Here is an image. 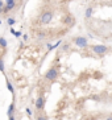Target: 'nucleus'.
Segmentation results:
<instances>
[{"label":"nucleus","instance_id":"13","mask_svg":"<svg viewBox=\"0 0 112 120\" xmlns=\"http://www.w3.org/2000/svg\"><path fill=\"white\" fill-rule=\"evenodd\" d=\"M0 45L3 46V48H7V41L4 38H1V37H0Z\"/></svg>","mask_w":112,"mask_h":120},{"label":"nucleus","instance_id":"22","mask_svg":"<svg viewBox=\"0 0 112 120\" xmlns=\"http://www.w3.org/2000/svg\"><path fill=\"white\" fill-rule=\"evenodd\" d=\"M88 120H96V119H94V117H90V119H88Z\"/></svg>","mask_w":112,"mask_h":120},{"label":"nucleus","instance_id":"3","mask_svg":"<svg viewBox=\"0 0 112 120\" xmlns=\"http://www.w3.org/2000/svg\"><path fill=\"white\" fill-rule=\"evenodd\" d=\"M92 52L95 54H98V56H103L108 52V48L105 45H94L92 46Z\"/></svg>","mask_w":112,"mask_h":120},{"label":"nucleus","instance_id":"18","mask_svg":"<svg viewBox=\"0 0 112 120\" xmlns=\"http://www.w3.org/2000/svg\"><path fill=\"white\" fill-rule=\"evenodd\" d=\"M4 7V3H3V0H0V8H3Z\"/></svg>","mask_w":112,"mask_h":120},{"label":"nucleus","instance_id":"5","mask_svg":"<svg viewBox=\"0 0 112 120\" xmlns=\"http://www.w3.org/2000/svg\"><path fill=\"white\" fill-rule=\"evenodd\" d=\"M44 107H45V98L44 96H40L36 100V108H37V111H42Z\"/></svg>","mask_w":112,"mask_h":120},{"label":"nucleus","instance_id":"4","mask_svg":"<svg viewBox=\"0 0 112 120\" xmlns=\"http://www.w3.org/2000/svg\"><path fill=\"white\" fill-rule=\"evenodd\" d=\"M74 44L77 46H79V48H87L88 41H87L86 37H75V38H74Z\"/></svg>","mask_w":112,"mask_h":120},{"label":"nucleus","instance_id":"12","mask_svg":"<svg viewBox=\"0 0 112 120\" xmlns=\"http://www.w3.org/2000/svg\"><path fill=\"white\" fill-rule=\"evenodd\" d=\"M37 38H38V40H44V38H45V33H44V32L37 33Z\"/></svg>","mask_w":112,"mask_h":120},{"label":"nucleus","instance_id":"2","mask_svg":"<svg viewBox=\"0 0 112 120\" xmlns=\"http://www.w3.org/2000/svg\"><path fill=\"white\" fill-rule=\"evenodd\" d=\"M52 20H53V12L52 11L42 12V15L40 16V21H41V24H49Z\"/></svg>","mask_w":112,"mask_h":120},{"label":"nucleus","instance_id":"15","mask_svg":"<svg viewBox=\"0 0 112 120\" xmlns=\"http://www.w3.org/2000/svg\"><path fill=\"white\" fill-rule=\"evenodd\" d=\"M7 22H8L9 25H13L15 22H16V20H15V19H8V20H7Z\"/></svg>","mask_w":112,"mask_h":120},{"label":"nucleus","instance_id":"21","mask_svg":"<svg viewBox=\"0 0 112 120\" xmlns=\"http://www.w3.org/2000/svg\"><path fill=\"white\" fill-rule=\"evenodd\" d=\"M105 120H112V116H108V117H107Z\"/></svg>","mask_w":112,"mask_h":120},{"label":"nucleus","instance_id":"1","mask_svg":"<svg viewBox=\"0 0 112 120\" xmlns=\"http://www.w3.org/2000/svg\"><path fill=\"white\" fill-rule=\"evenodd\" d=\"M57 78H58V69L57 67H50L49 70L46 71V74H45V79L46 81H56Z\"/></svg>","mask_w":112,"mask_h":120},{"label":"nucleus","instance_id":"16","mask_svg":"<svg viewBox=\"0 0 112 120\" xmlns=\"http://www.w3.org/2000/svg\"><path fill=\"white\" fill-rule=\"evenodd\" d=\"M0 70L4 71V64H3V60H0Z\"/></svg>","mask_w":112,"mask_h":120},{"label":"nucleus","instance_id":"8","mask_svg":"<svg viewBox=\"0 0 112 120\" xmlns=\"http://www.w3.org/2000/svg\"><path fill=\"white\" fill-rule=\"evenodd\" d=\"M92 12H94V11H92V8L88 7L87 9H86V12H84V17H86V19H90V17L92 16Z\"/></svg>","mask_w":112,"mask_h":120},{"label":"nucleus","instance_id":"11","mask_svg":"<svg viewBox=\"0 0 112 120\" xmlns=\"http://www.w3.org/2000/svg\"><path fill=\"white\" fill-rule=\"evenodd\" d=\"M7 87H8V90H9L11 92H13L15 90H13V86H12V83H11L9 81H7Z\"/></svg>","mask_w":112,"mask_h":120},{"label":"nucleus","instance_id":"9","mask_svg":"<svg viewBox=\"0 0 112 120\" xmlns=\"http://www.w3.org/2000/svg\"><path fill=\"white\" fill-rule=\"evenodd\" d=\"M13 112H15V104L13 103H12V104H11L9 106V108H8V116H13Z\"/></svg>","mask_w":112,"mask_h":120},{"label":"nucleus","instance_id":"14","mask_svg":"<svg viewBox=\"0 0 112 120\" xmlns=\"http://www.w3.org/2000/svg\"><path fill=\"white\" fill-rule=\"evenodd\" d=\"M11 33H12V34H15L16 37H20V36H21V33L20 32H16L15 29H11Z\"/></svg>","mask_w":112,"mask_h":120},{"label":"nucleus","instance_id":"6","mask_svg":"<svg viewBox=\"0 0 112 120\" xmlns=\"http://www.w3.org/2000/svg\"><path fill=\"white\" fill-rule=\"evenodd\" d=\"M63 24L67 25V26L74 25V24H75V19H74V16H71V15H66L65 19H63Z\"/></svg>","mask_w":112,"mask_h":120},{"label":"nucleus","instance_id":"10","mask_svg":"<svg viewBox=\"0 0 112 120\" xmlns=\"http://www.w3.org/2000/svg\"><path fill=\"white\" fill-rule=\"evenodd\" d=\"M36 120H48V117L42 113H38V115H36Z\"/></svg>","mask_w":112,"mask_h":120},{"label":"nucleus","instance_id":"17","mask_svg":"<svg viewBox=\"0 0 112 120\" xmlns=\"http://www.w3.org/2000/svg\"><path fill=\"white\" fill-rule=\"evenodd\" d=\"M26 113H28V115H32V111H30V108H26Z\"/></svg>","mask_w":112,"mask_h":120},{"label":"nucleus","instance_id":"20","mask_svg":"<svg viewBox=\"0 0 112 120\" xmlns=\"http://www.w3.org/2000/svg\"><path fill=\"white\" fill-rule=\"evenodd\" d=\"M9 120H16V119H15V116H9Z\"/></svg>","mask_w":112,"mask_h":120},{"label":"nucleus","instance_id":"19","mask_svg":"<svg viewBox=\"0 0 112 120\" xmlns=\"http://www.w3.org/2000/svg\"><path fill=\"white\" fill-rule=\"evenodd\" d=\"M67 48H69V45H63L62 49H63V50H67Z\"/></svg>","mask_w":112,"mask_h":120},{"label":"nucleus","instance_id":"7","mask_svg":"<svg viewBox=\"0 0 112 120\" xmlns=\"http://www.w3.org/2000/svg\"><path fill=\"white\" fill-rule=\"evenodd\" d=\"M15 7H16V3H15V1H11V3H7V4H5V9H7L8 12L12 11Z\"/></svg>","mask_w":112,"mask_h":120}]
</instances>
